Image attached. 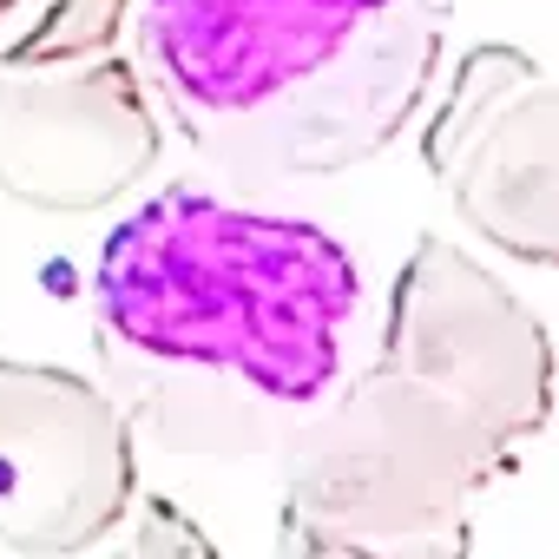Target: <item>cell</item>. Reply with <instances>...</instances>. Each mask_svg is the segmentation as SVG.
Wrapping results in <instances>:
<instances>
[{
	"label": "cell",
	"instance_id": "1",
	"mask_svg": "<svg viewBox=\"0 0 559 559\" xmlns=\"http://www.w3.org/2000/svg\"><path fill=\"white\" fill-rule=\"evenodd\" d=\"M356 304L362 270L323 224L191 185L132 204L93 263V323L119 376L290 415L343 382Z\"/></svg>",
	"mask_w": 559,
	"mask_h": 559
},
{
	"label": "cell",
	"instance_id": "2",
	"mask_svg": "<svg viewBox=\"0 0 559 559\" xmlns=\"http://www.w3.org/2000/svg\"><path fill=\"white\" fill-rule=\"evenodd\" d=\"M448 0H139L165 126L237 178H336L435 99Z\"/></svg>",
	"mask_w": 559,
	"mask_h": 559
},
{
	"label": "cell",
	"instance_id": "3",
	"mask_svg": "<svg viewBox=\"0 0 559 559\" xmlns=\"http://www.w3.org/2000/svg\"><path fill=\"white\" fill-rule=\"evenodd\" d=\"M513 441L448 382L376 362L336 382L284 441V520L356 539L467 533L474 500L507 474Z\"/></svg>",
	"mask_w": 559,
	"mask_h": 559
},
{
	"label": "cell",
	"instance_id": "4",
	"mask_svg": "<svg viewBox=\"0 0 559 559\" xmlns=\"http://www.w3.org/2000/svg\"><path fill=\"white\" fill-rule=\"evenodd\" d=\"M415 145L480 243L559 270V80L533 53L507 40L467 47L435 86Z\"/></svg>",
	"mask_w": 559,
	"mask_h": 559
},
{
	"label": "cell",
	"instance_id": "5",
	"mask_svg": "<svg viewBox=\"0 0 559 559\" xmlns=\"http://www.w3.org/2000/svg\"><path fill=\"white\" fill-rule=\"evenodd\" d=\"M165 152V112L132 53L0 60V198L86 217L132 198Z\"/></svg>",
	"mask_w": 559,
	"mask_h": 559
},
{
	"label": "cell",
	"instance_id": "6",
	"mask_svg": "<svg viewBox=\"0 0 559 559\" xmlns=\"http://www.w3.org/2000/svg\"><path fill=\"white\" fill-rule=\"evenodd\" d=\"M139 500L126 402L60 362L0 356V546L67 559Z\"/></svg>",
	"mask_w": 559,
	"mask_h": 559
},
{
	"label": "cell",
	"instance_id": "7",
	"mask_svg": "<svg viewBox=\"0 0 559 559\" xmlns=\"http://www.w3.org/2000/svg\"><path fill=\"white\" fill-rule=\"evenodd\" d=\"M382 356L461 389L513 448L552 421V336L474 250L421 230L395 270Z\"/></svg>",
	"mask_w": 559,
	"mask_h": 559
},
{
	"label": "cell",
	"instance_id": "8",
	"mask_svg": "<svg viewBox=\"0 0 559 559\" xmlns=\"http://www.w3.org/2000/svg\"><path fill=\"white\" fill-rule=\"evenodd\" d=\"M67 559H224L217 539L191 520V507L165 500V493H139L99 539H86Z\"/></svg>",
	"mask_w": 559,
	"mask_h": 559
},
{
	"label": "cell",
	"instance_id": "9",
	"mask_svg": "<svg viewBox=\"0 0 559 559\" xmlns=\"http://www.w3.org/2000/svg\"><path fill=\"white\" fill-rule=\"evenodd\" d=\"M132 0H53L40 14V27L27 40H14L0 60H73V53H106L126 40Z\"/></svg>",
	"mask_w": 559,
	"mask_h": 559
},
{
	"label": "cell",
	"instance_id": "10",
	"mask_svg": "<svg viewBox=\"0 0 559 559\" xmlns=\"http://www.w3.org/2000/svg\"><path fill=\"white\" fill-rule=\"evenodd\" d=\"M276 559H467V533L441 539H356L310 520H276Z\"/></svg>",
	"mask_w": 559,
	"mask_h": 559
},
{
	"label": "cell",
	"instance_id": "11",
	"mask_svg": "<svg viewBox=\"0 0 559 559\" xmlns=\"http://www.w3.org/2000/svg\"><path fill=\"white\" fill-rule=\"evenodd\" d=\"M47 8H53V0H0V53H8L14 40H27Z\"/></svg>",
	"mask_w": 559,
	"mask_h": 559
}]
</instances>
